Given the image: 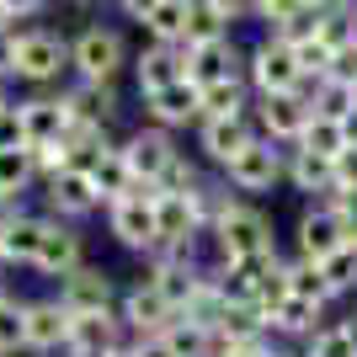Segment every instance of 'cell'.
I'll return each mask as SVG.
<instances>
[{
	"label": "cell",
	"mask_w": 357,
	"mask_h": 357,
	"mask_svg": "<svg viewBox=\"0 0 357 357\" xmlns=\"http://www.w3.org/2000/svg\"><path fill=\"white\" fill-rule=\"evenodd\" d=\"M70 70V38L43 22H27L16 27V80L32 91H48L59 86V75Z\"/></svg>",
	"instance_id": "1"
},
{
	"label": "cell",
	"mask_w": 357,
	"mask_h": 357,
	"mask_svg": "<svg viewBox=\"0 0 357 357\" xmlns=\"http://www.w3.org/2000/svg\"><path fill=\"white\" fill-rule=\"evenodd\" d=\"M128 64H134L128 38L118 27H107V22H86L70 38V75L75 80H118Z\"/></svg>",
	"instance_id": "2"
},
{
	"label": "cell",
	"mask_w": 357,
	"mask_h": 357,
	"mask_svg": "<svg viewBox=\"0 0 357 357\" xmlns=\"http://www.w3.org/2000/svg\"><path fill=\"white\" fill-rule=\"evenodd\" d=\"M155 197H160V187H149V181H134L123 197H112L102 208L107 219V235L118 240L123 251L144 256L155 240H160V224H155Z\"/></svg>",
	"instance_id": "3"
},
{
	"label": "cell",
	"mask_w": 357,
	"mask_h": 357,
	"mask_svg": "<svg viewBox=\"0 0 357 357\" xmlns=\"http://www.w3.org/2000/svg\"><path fill=\"white\" fill-rule=\"evenodd\" d=\"M283 155H288L283 144H272V139L256 134L251 144L219 171V176H224V187H229L235 197H251V203H256V197H267V192L283 187Z\"/></svg>",
	"instance_id": "4"
},
{
	"label": "cell",
	"mask_w": 357,
	"mask_h": 357,
	"mask_svg": "<svg viewBox=\"0 0 357 357\" xmlns=\"http://www.w3.org/2000/svg\"><path fill=\"white\" fill-rule=\"evenodd\" d=\"M245 80H251L256 96H288V91H304V70H298L294 43L261 32V38L245 48Z\"/></svg>",
	"instance_id": "5"
},
{
	"label": "cell",
	"mask_w": 357,
	"mask_h": 357,
	"mask_svg": "<svg viewBox=\"0 0 357 357\" xmlns=\"http://www.w3.org/2000/svg\"><path fill=\"white\" fill-rule=\"evenodd\" d=\"M86 235H80V224H64L54 213H43V240H38V256H32V272L48 278V283H59L70 278L75 267H86Z\"/></svg>",
	"instance_id": "6"
},
{
	"label": "cell",
	"mask_w": 357,
	"mask_h": 357,
	"mask_svg": "<svg viewBox=\"0 0 357 357\" xmlns=\"http://www.w3.org/2000/svg\"><path fill=\"white\" fill-rule=\"evenodd\" d=\"M118 149H123V160H128V171H134V181H149V187H160V176L181 155L176 134H165V128H155V123H139L134 134H123Z\"/></svg>",
	"instance_id": "7"
},
{
	"label": "cell",
	"mask_w": 357,
	"mask_h": 357,
	"mask_svg": "<svg viewBox=\"0 0 357 357\" xmlns=\"http://www.w3.org/2000/svg\"><path fill=\"white\" fill-rule=\"evenodd\" d=\"M256 134L272 139V144L294 149L298 139H304V128H310L314 107H310V91H288V96H256Z\"/></svg>",
	"instance_id": "8"
},
{
	"label": "cell",
	"mask_w": 357,
	"mask_h": 357,
	"mask_svg": "<svg viewBox=\"0 0 357 357\" xmlns=\"http://www.w3.org/2000/svg\"><path fill=\"white\" fill-rule=\"evenodd\" d=\"M294 251L288 256H304V261H326L331 251H342L347 245V229H342V219H336V208H331L326 197H314V203H304L298 208V219H294Z\"/></svg>",
	"instance_id": "9"
},
{
	"label": "cell",
	"mask_w": 357,
	"mask_h": 357,
	"mask_svg": "<svg viewBox=\"0 0 357 357\" xmlns=\"http://www.w3.org/2000/svg\"><path fill=\"white\" fill-rule=\"evenodd\" d=\"M54 294H59V304L70 314H96V310H118V278L102 267V261H86V267H75L70 278H59L54 283Z\"/></svg>",
	"instance_id": "10"
},
{
	"label": "cell",
	"mask_w": 357,
	"mask_h": 357,
	"mask_svg": "<svg viewBox=\"0 0 357 357\" xmlns=\"http://www.w3.org/2000/svg\"><path fill=\"white\" fill-rule=\"evenodd\" d=\"M118 320L123 331H128V342H139V336H160L171 320H176V310L165 304V294L149 278H139V283H128L118 294Z\"/></svg>",
	"instance_id": "11"
},
{
	"label": "cell",
	"mask_w": 357,
	"mask_h": 357,
	"mask_svg": "<svg viewBox=\"0 0 357 357\" xmlns=\"http://www.w3.org/2000/svg\"><path fill=\"white\" fill-rule=\"evenodd\" d=\"M192 139H197V160L224 171V165L256 139V112H245V118H197Z\"/></svg>",
	"instance_id": "12"
},
{
	"label": "cell",
	"mask_w": 357,
	"mask_h": 357,
	"mask_svg": "<svg viewBox=\"0 0 357 357\" xmlns=\"http://www.w3.org/2000/svg\"><path fill=\"white\" fill-rule=\"evenodd\" d=\"M75 314L59 304V294L27 298V357H64Z\"/></svg>",
	"instance_id": "13"
},
{
	"label": "cell",
	"mask_w": 357,
	"mask_h": 357,
	"mask_svg": "<svg viewBox=\"0 0 357 357\" xmlns=\"http://www.w3.org/2000/svg\"><path fill=\"white\" fill-rule=\"evenodd\" d=\"M38 187H43V213H54L64 224H86L102 213V197H96L86 171H59V176L38 181Z\"/></svg>",
	"instance_id": "14"
},
{
	"label": "cell",
	"mask_w": 357,
	"mask_h": 357,
	"mask_svg": "<svg viewBox=\"0 0 357 357\" xmlns=\"http://www.w3.org/2000/svg\"><path fill=\"white\" fill-rule=\"evenodd\" d=\"M128 75H134L139 102L165 86H176V80H187V43H144L134 54V64H128Z\"/></svg>",
	"instance_id": "15"
},
{
	"label": "cell",
	"mask_w": 357,
	"mask_h": 357,
	"mask_svg": "<svg viewBox=\"0 0 357 357\" xmlns=\"http://www.w3.org/2000/svg\"><path fill=\"white\" fill-rule=\"evenodd\" d=\"M326 320H331V310H320V304H310V298H294V294H283L278 304L261 310L267 336H272V342H283V347H304Z\"/></svg>",
	"instance_id": "16"
},
{
	"label": "cell",
	"mask_w": 357,
	"mask_h": 357,
	"mask_svg": "<svg viewBox=\"0 0 357 357\" xmlns=\"http://www.w3.org/2000/svg\"><path fill=\"white\" fill-rule=\"evenodd\" d=\"M123 347H128V331H123L118 310H96V314H75L64 357H112Z\"/></svg>",
	"instance_id": "17"
},
{
	"label": "cell",
	"mask_w": 357,
	"mask_h": 357,
	"mask_svg": "<svg viewBox=\"0 0 357 357\" xmlns=\"http://www.w3.org/2000/svg\"><path fill=\"white\" fill-rule=\"evenodd\" d=\"M38 240H43V208H27V203H16V208L0 219V267H6V272L27 267V272H32Z\"/></svg>",
	"instance_id": "18"
},
{
	"label": "cell",
	"mask_w": 357,
	"mask_h": 357,
	"mask_svg": "<svg viewBox=\"0 0 357 357\" xmlns=\"http://www.w3.org/2000/svg\"><path fill=\"white\" fill-rule=\"evenodd\" d=\"M197 118H203V91H197L192 80H176V86L144 96V123H155V128H165V134L197 128Z\"/></svg>",
	"instance_id": "19"
},
{
	"label": "cell",
	"mask_w": 357,
	"mask_h": 357,
	"mask_svg": "<svg viewBox=\"0 0 357 357\" xmlns=\"http://www.w3.org/2000/svg\"><path fill=\"white\" fill-rule=\"evenodd\" d=\"M59 96H64V107H70V118L96 123V128H107V134H112V123L123 118L118 80H75V86H64Z\"/></svg>",
	"instance_id": "20"
},
{
	"label": "cell",
	"mask_w": 357,
	"mask_h": 357,
	"mask_svg": "<svg viewBox=\"0 0 357 357\" xmlns=\"http://www.w3.org/2000/svg\"><path fill=\"white\" fill-rule=\"evenodd\" d=\"M245 75V48L235 38H219V43H203V48H187V80L197 91L208 86H224V80H235Z\"/></svg>",
	"instance_id": "21"
},
{
	"label": "cell",
	"mask_w": 357,
	"mask_h": 357,
	"mask_svg": "<svg viewBox=\"0 0 357 357\" xmlns=\"http://www.w3.org/2000/svg\"><path fill=\"white\" fill-rule=\"evenodd\" d=\"M16 112H22V134H27V149L32 144H59L64 128H70V107H64V96L54 91H32V96H22L16 102Z\"/></svg>",
	"instance_id": "22"
},
{
	"label": "cell",
	"mask_w": 357,
	"mask_h": 357,
	"mask_svg": "<svg viewBox=\"0 0 357 357\" xmlns=\"http://www.w3.org/2000/svg\"><path fill=\"white\" fill-rule=\"evenodd\" d=\"M283 187H294V192H304L314 203V197H331L336 192V160H326V155H310V149H288L283 155Z\"/></svg>",
	"instance_id": "23"
},
{
	"label": "cell",
	"mask_w": 357,
	"mask_h": 357,
	"mask_svg": "<svg viewBox=\"0 0 357 357\" xmlns=\"http://www.w3.org/2000/svg\"><path fill=\"white\" fill-rule=\"evenodd\" d=\"M86 176H91V187H96V197H102V208L112 203V197H123L128 187H134V171H128V160H123V149H118V139L96 155V160L86 165Z\"/></svg>",
	"instance_id": "24"
},
{
	"label": "cell",
	"mask_w": 357,
	"mask_h": 357,
	"mask_svg": "<svg viewBox=\"0 0 357 357\" xmlns=\"http://www.w3.org/2000/svg\"><path fill=\"white\" fill-rule=\"evenodd\" d=\"M251 107H256V91H251L245 75H235V80L203 91V118H245Z\"/></svg>",
	"instance_id": "25"
},
{
	"label": "cell",
	"mask_w": 357,
	"mask_h": 357,
	"mask_svg": "<svg viewBox=\"0 0 357 357\" xmlns=\"http://www.w3.org/2000/svg\"><path fill=\"white\" fill-rule=\"evenodd\" d=\"M288 294L294 298H310V304H320V310H336V294H331L326 272H320V261H304V256H288Z\"/></svg>",
	"instance_id": "26"
},
{
	"label": "cell",
	"mask_w": 357,
	"mask_h": 357,
	"mask_svg": "<svg viewBox=\"0 0 357 357\" xmlns=\"http://www.w3.org/2000/svg\"><path fill=\"white\" fill-rule=\"evenodd\" d=\"M187 16H192V0H160L144 16V38L149 43H187Z\"/></svg>",
	"instance_id": "27"
},
{
	"label": "cell",
	"mask_w": 357,
	"mask_h": 357,
	"mask_svg": "<svg viewBox=\"0 0 357 357\" xmlns=\"http://www.w3.org/2000/svg\"><path fill=\"white\" fill-rule=\"evenodd\" d=\"M38 187L32 149H0V203H22V192Z\"/></svg>",
	"instance_id": "28"
},
{
	"label": "cell",
	"mask_w": 357,
	"mask_h": 357,
	"mask_svg": "<svg viewBox=\"0 0 357 357\" xmlns=\"http://www.w3.org/2000/svg\"><path fill=\"white\" fill-rule=\"evenodd\" d=\"M0 357H27V298H0Z\"/></svg>",
	"instance_id": "29"
},
{
	"label": "cell",
	"mask_w": 357,
	"mask_h": 357,
	"mask_svg": "<svg viewBox=\"0 0 357 357\" xmlns=\"http://www.w3.org/2000/svg\"><path fill=\"white\" fill-rule=\"evenodd\" d=\"M160 336H165V347H171L176 357H213L219 352V336L203 331V326H192V320H181V314L160 331Z\"/></svg>",
	"instance_id": "30"
},
{
	"label": "cell",
	"mask_w": 357,
	"mask_h": 357,
	"mask_svg": "<svg viewBox=\"0 0 357 357\" xmlns=\"http://www.w3.org/2000/svg\"><path fill=\"white\" fill-rule=\"evenodd\" d=\"M310 91V107H314V118H347L357 107V91L347 86V80H336V75H326V80H314Z\"/></svg>",
	"instance_id": "31"
},
{
	"label": "cell",
	"mask_w": 357,
	"mask_h": 357,
	"mask_svg": "<svg viewBox=\"0 0 357 357\" xmlns=\"http://www.w3.org/2000/svg\"><path fill=\"white\" fill-rule=\"evenodd\" d=\"M320 272H326L336 304H342V298H357V245H352V240H347L342 251H331L326 261H320Z\"/></svg>",
	"instance_id": "32"
},
{
	"label": "cell",
	"mask_w": 357,
	"mask_h": 357,
	"mask_svg": "<svg viewBox=\"0 0 357 357\" xmlns=\"http://www.w3.org/2000/svg\"><path fill=\"white\" fill-rule=\"evenodd\" d=\"M298 149H310V155H326V160H336V155L347 149V128H342V118H310V128H304Z\"/></svg>",
	"instance_id": "33"
},
{
	"label": "cell",
	"mask_w": 357,
	"mask_h": 357,
	"mask_svg": "<svg viewBox=\"0 0 357 357\" xmlns=\"http://www.w3.org/2000/svg\"><path fill=\"white\" fill-rule=\"evenodd\" d=\"M304 347H310L314 357H357L352 331H347V320H342V314H331V320H326L320 331H314V336H310Z\"/></svg>",
	"instance_id": "34"
},
{
	"label": "cell",
	"mask_w": 357,
	"mask_h": 357,
	"mask_svg": "<svg viewBox=\"0 0 357 357\" xmlns=\"http://www.w3.org/2000/svg\"><path fill=\"white\" fill-rule=\"evenodd\" d=\"M203 181H208V171H203V160L181 149L176 160H171V171H165V176H160V192H181V197H192L197 187H203Z\"/></svg>",
	"instance_id": "35"
},
{
	"label": "cell",
	"mask_w": 357,
	"mask_h": 357,
	"mask_svg": "<svg viewBox=\"0 0 357 357\" xmlns=\"http://www.w3.org/2000/svg\"><path fill=\"white\" fill-rule=\"evenodd\" d=\"M219 38H235V32L219 22L208 0H192V16H187V48H203V43H219Z\"/></svg>",
	"instance_id": "36"
},
{
	"label": "cell",
	"mask_w": 357,
	"mask_h": 357,
	"mask_svg": "<svg viewBox=\"0 0 357 357\" xmlns=\"http://www.w3.org/2000/svg\"><path fill=\"white\" fill-rule=\"evenodd\" d=\"M310 6H320V0H256V22L267 32H278L283 22H294V16H304Z\"/></svg>",
	"instance_id": "37"
},
{
	"label": "cell",
	"mask_w": 357,
	"mask_h": 357,
	"mask_svg": "<svg viewBox=\"0 0 357 357\" xmlns=\"http://www.w3.org/2000/svg\"><path fill=\"white\" fill-rule=\"evenodd\" d=\"M294 54H298V70H304V86H314V80H326V75H331V48H320L314 38H310V43H298Z\"/></svg>",
	"instance_id": "38"
},
{
	"label": "cell",
	"mask_w": 357,
	"mask_h": 357,
	"mask_svg": "<svg viewBox=\"0 0 357 357\" xmlns=\"http://www.w3.org/2000/svg\"><path fill=\"white\" fill-rule=\"evenodd\" d=\"M208 6L219 11V22H224L229 32H235L240 22H256V0H208Z\"/></svg>",
	"instance_id": "39"
},
{
	"label": "cell",
	"mask_w": 357,
	"mask_h": 357,
	"mask_svg": "<svg viewBox=\"0 0 357 357\" xmlns=\"http://www.w3.org/2000/svg\"><path fill=\"white\" fill-rule=\"evenodd\" d=\"M0 149H27V134H22V112H16V102L0 112Z\"/></svg>",
	"instance_id": "40"
},
{
	"label": "cell",
	"mask_w": 357,
	"mask_h": 357,
	"mask_svg": "<svg viewBox=\"0 0 357 357\" xmlns=\"http://www.w3.org/2000/svg\"><path fill=\"white\" fill-rule=\"evenodd\" d=\"M43 11H48V0H0V16H6L11 27H16V22L27 27L32 16H43Z\"/></svg>",
	"instance_id": "41"
},
{
	"label": "cell",
	"mask_w": 357,
	"mask_h": 357,
	"mask_svg": "<svg viewBox=\"0 0 357 357\" xmlns=\"http://www.w3.org/2000/svg\"><path fill=\"white\" fill-rule=\"evenodd\" d=\"M336 192H357V144L336 155Z\"/></svg>",
	"instance_id": "42"
},
{
	"label": "cell",
	"mask_w": 357,
	"mask_h": 357,
	"mask_svg": "<svg viewBox=\"0 0 357 357\" xmlns=\"http://www.w3.org/2000/svg\"><path fill=\"white\" fill-rule=\"evenodd\" d=\"M16 80V27H0V86Z\"/></svg>",
	"instance_id": "43"
},
{
	"label": "cell",
	"mask_w": 357,
	"mask_h": 357,
	"mask_svg": "<svg viewBox=\"0 0 357 357\" xmlns=\"http://www.w3.org/2000/svg\"><path fill=\"white\" fill-rule=\"evenodd\" d=\"M128 357H176V352L165 347V336H139V342H128Z\"/></svg>",
	"instance_id": "44"
},
{
	"label": "cell",
	"mask_w": 357,
	"mask_h": 357,
	"mask_svg": "<svg viewBox=\"0 0 357 357\" xmlns=\"http://www.w3.org/2000/svg\"><path fill=\"white\" fill-rule=\"evenodd\" d=\"M155 6H160V0H118V11L128 16V22H139V27H144V16L155 11Z\"/></svg>",
	"instance_id": "45"
},
{
	"label": "cell",
	"mask_w": 357,
	"mask_h": 357,
	"mask_svg": "<svg viewBox=\"0 0 357 357\" xmlns=\"http://www.w3.org/2000/svg\"><path fill=\"white\" fill-rule=\"evenodd\" d=\"M342 128H347V144H357V107H352V112L342 118Z\"/></svg>",
	"instance_id": "46"
},
{
	"label": "cell",
	"mask_w": 357,
	"mask_h": 357,
	"mask_svg": "<svg viewBox=\"0 0 357 357\" xmlns=\"http://www.w3.org/2000/svg\"><path fill=\"white\" fill-rule=\"evenodd\" d=\"M342 320H347V331H352V347H357V304H352V310H342Z\"/></svg>",
	"instance_id": "47"
},
{
	"label": "cell",
	"mask_w": 357,
	"mask_h": 357,
	"mask_svg": "<svg viewBox=\"0 0 357 357\" xmlns=\"http://www.w3.org/2000/svg\"><path fill=\"white\" fill-rule=\"evenodd\" d=\"M6 107H11V91H6V86H0V112H6Z\"/></svg>",
	"instance_id": "48"
},
{
	"label": "cell",
	"mask_w": 357,
	"mask_h": 357,
	"mask_svg": "<svg viewBox=\"0 0 357 357\" xmlns=\"http://www.w3.org/2000/svg\"><path fill=\"white\" fill-rule=\"evenodd\" d=\"M6 294H11V283H6V267H0V298H6Z\"/></svg>",
	"instance_id": "49"
},
{
	"label": "cell",
	"mask_w": 357,
	"mask_h": 357,
	"mask_svg": "<svg viewBox=\"0 0 357 357\" xmlns=\"http://www.w3.org/2000/svg\"><path fill=\"white\" fill-rule=\"evenodd\" d=\"M331 6H347V11H357V0H331Z\"/></svg>",
	"instance_id": "50"
},
{
	"label": "cell",
	"mask_w": 357,
	"mask_h": 357,
	"mask_svg": "<svg viewBox=\"0 0 357 357\" xmlns=\"http://www.w3.org/2000/svg\"><path fill=\"white\" fill-rule=\"evenodd\" d=\"M75 6H107V0H75Z\"/></svg>",
	"instance_id": "51"
},
{
	"label": "cell",
	"mask_w": 357,
	"mask_h": 357,
	"mask_svg": "<svg viewBox=\"0 0 357 357\" xmlns=\"http://www.w3.org/2000/svg\"><path fill=\"white\" fill-rule=\"evenodd\" d=\"M294 357H314V352H310V347H298V352H294Z\"/></svg>",
	"instance_id": "52"
},
{
	"label": "cell",
	"mask_w": 357,
	"mask_h": 357,
	"mask_svg": "<svg viewBox=\"0 0 357 357\" xmlns=\"http://www.w3.org/2000/svg\"><path fill=\"white\" fill-rule=\"evenodd\" d=\"M112 357H128V347H123V352H112Z\"/></svg>",
	"instance_id": "53"
}]
</instances>
